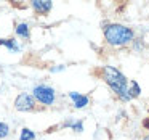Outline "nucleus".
<instances>
[{
    "mask_svg": "<svg viewBox=\"0 0 149 140\" xmlns=\"http://www.w3.org/2000/svg\"><path fill=\"white\" fill-rule=\"evenodd\" d=\"M96 74L100 76V79H103V81L109 85L111 90H112L122 101H130L132 100L130 95H128L130 82H128V79L125 77L123 72H120L119 69L114 68V66H107L106 65V66H101V68L96 71Z\"/></svg>",
    "mask_w": 149,
    "mask_h": 140,
    "instance_id": "1",
    "label": "nucleus"
},
{
    "mask_svg": "<svg viewBox=\"0 0 149 140\" xmlns=\"http://www.w3.org/2000/svg\"><path fill=\"white\" fill-rule=\"evenodd\" d=\"M103 36L112 47H123L135 42V31L119 23H106L103 26Z\"/></svg>",
    "mask_w": 149,
    "mask_h": 140,
    "instance_id": "2",
    "label": "nucleus"
},
{
    "mask_svg": "<svg viewBox=\"0 0 149 140\" xmlns=\"http://www.w3.org/2000/svg\"><path fill=\"white\" fill-rule=\"evenodd\" d=\"M32 97L36 98L40 105H43V106H52V105H55L56 92H55V89L50 87V85L40 84V85H36V87L32 89Z\"/></svg>",
    "mask_w": 149,
    "mask_h": 140,
    "instance_id": "3",
    "label": "nucleus"
},
{
    "mask_svg": "<svg viewBox=\"0 0 149 140\" xmlns=\"http://www.w3.org/2000/svg\"><path fill=\"white\" fill-rule=\"evenodd\" d=\"M15 110L21 111V113H31V111L37 110V100L31 94H19L15 98Z\"/></svg>",
    "mask_w": 149,
    "mask_h": 140,
    "instance_id": "4",
    "label": "nucleus"
},
{
    "mask_svg": "<svg viewBox=\"0 0 149 140\" xmlns=\"http://www.w3.org/2000/svg\"><path fill=\"white\" fill-rule=\"evenodd\" d=\"M31 7H32V10L36 11V15L47 16L53 8V2L52 0H32Z\"/></svg>",
    "mask_w": 149,
    "mask_h": 140,
    "instance_id": "5",
    "label": "nucleus"
},
{
    "mask_svg": "<svg viewBox=\"0 0 149 140\" xmlns=\"http://www.w3.org/2000/svg\"><path fill=\"white\" fill-rule=\"evenodd\" d=\"M68 97H69V100L72 101L74 108H77V110H82V108H85L87 105H90V97H88V95L79 94V92H69Z\"/></svg>",
    "mask_w": 149,
    "mask_h": 140,
    "instance_id": "6",
    "label": "nucleus"
},
{
    "mask_svg": "<svg viewBox=\"0 0 149 140\" xmlns=\"http://www.w3.org/2000/svg\"><path fill=\"white\" fill-rule=\"evenodd\" d=\"M15 32H16L18 37H21V39H24V40L31 39V27H29V24H27L26 21L18 23L16 27H15Z\"/></svg>",
    "mask_w": 149,
    "mask_h": 140,
    "instance_id": "7",
    "label": "nucleus"
},
{
    "mask_svg": "<svg viewBox=\"0 0 149 140\" xmlns=\"http://www.w3.org/2000/svg\"><path fill=\"white\" fill-rule=\"evenodd\" d=\"M0 45L8 49L10 52H15V53L19 52V45H18V42L13 37H0Z\"/></svg>",
    "mask_w": 149,
    "mask_h": 140,
    "instance_id": "8",
    "label": "nucleus"
},
{
    "mask_svg": "<svg viewBox=\"0 0 149 140\" xmlns=\"http://www.w3.org/2000/svg\"><path fill=\"white\" fill-rule=\"evenodd\" d=\"M58 127H71L74 132H84V122L82 121H72V119H69V121H64V122H61Z\"/></svg>",
    "mask_w": 149,
    "mask_h": 140,
    "instance_id": "9",
    "label": "nucleus"
},
{
    "mask_svg": "<svg viewBox=\"0 0 149 140\" xmlns=\"http://www.w3.org/2000/svg\"><path fill=\"white\" fill-rule=\"evenodd\" d=\"M141 94V87H139V84L136 81H130V85H128V95L130 98H136L138 95Z\"/></svg>",
    "mask_w": 149,
    "mask_h": 140,
    "instance_id": "10",
    "label": "nucleus"
},
{
    "mask_svg": "<svg viewBox=\"0 0 149 140\" xmlns=\"http://www.w3.org/2000/svg\"><path fill=\"white\" fill-rule=\"evenodd\" d=\"M19 140H36V132L31 130L29 127H23L19 134Z\"/></svg>",
    "mask_w": 149,
    "mask_h": 140,
    "instance_id": "11",
    "label": "nucleus"
},
{
    "mask_svg": "<svg viewBox=\"0 0 149 140\" xmlns=\"http://www.w3.org/2000/svg\"><path fill=\"white\" fill-rule=\"evenodd\" d=\"M10 135V127H8L7 122L0 121V139H7Z\"/></svg>",
    "mask_w": 149,
    "mask_h": 140,
    "instance_id": "12",
    "label": "nucleus"
},
{
    "mask_svg": "<svg viewBox=\"0 0 149 140\" xmlns=\"http://www.w3.org/2000/svg\"><path fill=\"white\" fill-rule=\"evenodd\" d=\"M64 69H66L64 65H56V66H53L50 71H52V72H59V71H64Z\"/></svg>",
    "mask_w": 149,
    "mask_h": 140,
    "instance_id": "13",
    "label": "nucleus"
},
{
    "mask_svg": "<svg viewBox=\"0 0 149 140\" xmlns=\"http://www.w3.org/2000/svg\"><path fill=\"white\" fill-rule=\"evenodd\" d=\"M144 127H148V129H149V121H144Z\"/></svg>",
    "mask_w": 149,
    "mask_h": 140,
    "instance_id": "14",
    "label": "nucleus"
},
{
    "mask_svg": "<svg viewBox=\"0 0 149 140\" xmlns=\"http://www.w3.org/2000/svg\"><path fill=\"white\" fill-rule=\"evenodd\" d=\"M141 140H149V135H146V137H143Z\"/></svg>",
    "mask_w": 149,
    "mask_h": 140,
    "instance_id": "15",
    "label": "nucleus"
}]
</instances>
